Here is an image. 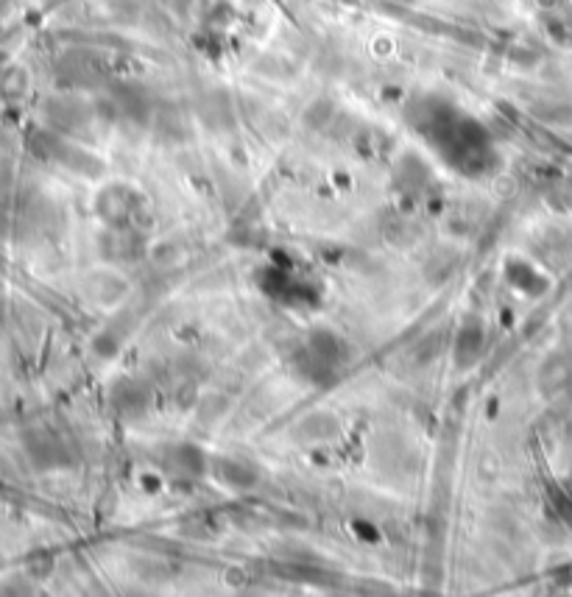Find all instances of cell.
I'll use <instances>...</instances> for the list:
<instances>
[{
	"label": "cell",
	"mask_w": 572,
	"mask_h": 597,
	"mask_svg": "<svg viewBox=\"0 0 572 597\" xmlns=\"http://www.w3.org/2000/svg\"><path fill=\"white\" fill-rule=\"evenodd\" d=\"M352 358V349L338 332L319 327L305 338L299 352L293 355V369L313 385H330L344 372Z\"/></svg>",
	"instance_id": "6da1fadb"
},
{
	"label": "cell",
	"mask_w": 572,
	"mask_h": 597,
	"mask_svg": "<svg viewBox=\"0 0 572 597\" xmlns=\"http://www.w3.org/2000/svg\"><path fill=\"white\" fill-rule=\"evenodd\" d=\"M28 455L42 469H59V466L70 464V447L54 433H40L37 438H31L28 441Z\"/></svg>",
	"instance_id": "ba28073f"
},
{
	"label": "cell",
	"mask_w": 572,
	"mask_h": 597,
	"mask_svg": "<svg viewBox=\"0 0 572 597\" xmlns=\"http://www.w3.org/2000/svg\"><path fill=\"white\" fill-rule=\"evenodd\" d=\"M101 252L109 260H118V263H129L137 260L143 254V238H140V229H118V226H109L107 235L101 240Z\"/></svg>",
	"instance_id": "8992f818"
},
{
	"label": "cell",
	"mask_w": 572,
	"mask_h": 597,
	"mask_svg": "<svg viewBox=\"0 0 572 597\" xmlns=\"http://www.w3.org/2000/svg\"><path fill=\"white\" fill-rule=\"evenodd\" d=\"M87 288H90V296L98 299V302H115V299L123 296V291H126L123 279L112 277V274H95Z\"/></svg>",
	"instance_id": "30bf717a"
},
{
	"label": "cell",
	"mask_w": 572,
	"mask_h": 597,
	"mask_svg": "<svg viewBox=\"0 0 572 597\" xmlns=\"http://www.w3.org/2000/svg\"><path fill=\"white\" fill-rule=\"evenodd\" d=\"M483 349H486V327H483V321L478 319L464 321V327H461L458 335H455V346H453L455 363H458L461 369L475 366L480 355H483Z\"/></svg>",
	"instance_id": "52a82bcc"
},
{
	"label": "cell",
	"mask_w": 572,
	"mask_h": 597,
	"mask_svg": "<svg viewBox=\"0 0 572 597\" xmlns=\"http://www.w3.org/2000/svg\"><path fill=\"white\" fill-rule=\"evenodd\" d=\"M95 204H98V215L104 218V224L107 226L137 229V215L143 213V199L134 193L132 187H126V185L104 187Z\"/></svg>",
	"instance_id": "3957f363"
},
{
	"label": "cell",
	"mask_w": 572,
	"mask_h": 597,
	"mask_svg": "<svg viewBox=\"0 0 572 597\" xmlns=\"http://www.w3.org/2000/svg\"><path fill=\"white\" fill-rule=\"evenodd\" d=\"M151 399H154V391L151 385L143 383V380H120L115 383V388L109 391V405L112 411L118 413L120 419L126 422H134V419H143L151 408Z\"/></svg>",
	"instance_id": "277c9868"
},
{
	"label": "cell",
	"mask_w": 572,
	"mask_h": 597,
	"mask_svg": "<svg viewBox=\"0 0 572 597\" xmlns=\"http://www.w3.org/2000/svg\"><path fill=\"white\" fill-rule=\"evenodd\" d=\"M210 469L215 480L232 491H252L263 480L260 466H254L249 458H240V455H221L210 464Z\"/></svg>",
	"instance_id": "5b68a950"
},
{
	"label": "cell",
	"mask_w": 572,
	"mask_h": 597,
	"mask_svg": "<svg viewBox=\"0 0 572 597\" xmlns=\"http://www.w3.org/2000/svg\"><path fill=\"white\" fill-rule=\"evenodd\" d=\"M338 436V419L330 413H310L296 427V438L305 444H321Z\"/></svg>",
	"instance_id": "9c48e42d"
},
{
	"label": "cell",
	"mask_w": 572,
	"mask_h": 597,
	"mask_svg": "<svg viewBox=\"0 0 572 597\" xmlns=\"http://www.w3.org/2000/svg\"><path fill=\"white\" fill-rule=\"evenodd\" d=\"M157 466H160V472L165 478L176 480V483H193V480H199L210 469V461L204 458L201 447L179 441V444L160 447Z\"/></svg>",
	"instance_id": "7a4b0ae2"
},
{
	"label": "cell",
	"mask_w": 572,
	"mask_h": 597,
	"mask_svg": "<svg viewBox=\"0 0 572 597\" xmlns=\"http://www.w3.org/2000/svg\"><path fill=\"white\" fill-rule=\"evenodd\" d=\"M441 332H430V335H425L419 344H416V349H413V358H416V363L419 366H430L433 360L439 358L441 352Z\"/></svg>",
	"instance_id": "8fae6325"
}]
</instances>
